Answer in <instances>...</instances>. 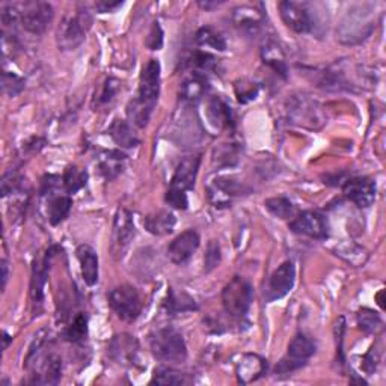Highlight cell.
<instances>
[{
  "instance_id": "cell-1",
  "label": "cell",
  "mask_w": 386,
  "mask_h": 386,
  "mask_svg": "<svg viewBox=\"0 0 386 386\" xmlns=\"http://www.w3.org/2000/svg\"><path fill=\"white\" fill-rule=\"evenodd\" d=\"M160 94V64L159 60L151 59L143 67L138 97L127 106V115L130 121L139 129H143L148 124L151 113L157 104Z\"/></svg>"
},
{
  "instance_id": "cell-2",
  "label": "cell",
  "mask_w": 386,
  "mask_h": 386,
  "mask_svg": "<svg viewBox=\"0 0 386 386\" xmlns=\"http://www.w3.org/2000/svg\"><path fill=\"white\" fill-rule=\"evenodd\" d=\"M150 347L162 362H183L187 358V347L181 333L174 328L155 329L150 335Z\"/></svg>"
},
{
  "instance_id": "cell-3",
  "label": "cell",
  "mask_w": 386,
  "mask_h": 386,
  "mask_svg": "<svg viewBox=\"0 0 386 386\" xmlns=\"http://www.w3.org/2000/svg\"><path fill=\"white\" fill-rule=\"evenodd\" d=\"M92 25V17L88 9L79 8L75 14L67 15L58 30V46L62 50H75L86 38Z\"/></svg>"
},
{
  "instance_id": "cell-4",
  "label": "cell",
  "mask_w": 386,
  "mask_h": 386,
  "mask_svg": "<svg viewBox=\"0 0 386 386\" xmlns=\"http://www.w3.org/2000/svg\"><path fill=\"white\" fill-rule=\"evenodd\" d=\"M254 290L246 279L236 276L222 291L224 309L229 317L243 319L252 305Z\"/></svg>"
},
{
  "instance_id": "cell-5",
  "label": "cell",
  "mask_w": 386,
  "mask_h": 386,
  "mask_svg": "<svg viewBox=\"0 0 386 386\" xmlns=\"http://www.w3.org/2000/svg\"><path fill=\"white\" fill-rule=\"evenodd\" d=\"M18 6V22L27 32L34 35L44 34L53 20V6L47 2H25Z\"/></svg>"
},
{
  "instance_id": "cell-6",
  "label": "cell",
  "mask_w": 386,
  "mask_h": 386,
  "mask_svg": "<svg viewBox=\"0 0 386 386\" xmlns=\"http://www.w3.org/2000/svg\"><path fill=\"white\" fill-rule=\"evenodd\" d=\"M109 305L121 320L134 321L142 312V299L131 285H120L109 293Z\"/></svg>"
},
{
  "instance_id": "cell-7",
  "label": "cell",
  "mask_w": 386,
  "mask_h": 386,
  "mask_svg": "<svg viewBox=\"0 0 386 386\" xmlns=\"http://www.w3.org/2000/svg\"><path fill=\"white\" fill-rule=\"evenodd\" d=\"M316 353V342L309 337L299 333L291 342L288 344V353L287 356L281 359V362L276 365L275 373L276 374H288L304 367L307 361Z\"/></svg>"
},
{
  "instance_id": "cell-8",
  "label": "cell",
  "mask_w": 386,
  "mask_h": 386,
  "mask_svg": "<svg viewBox=\"0 0 386 386\" xmlns=\"http://www.w3.org/2000/svg\"><path fill=\"white\" fill-rule=\"evenodd\" d=\"M279 13L284 23L297 34H308L314 29V8L307 2H295V0H285L279 4Z\"/></svg>"
},
{
  "instance_id": "cell-9",
  "label": "cell",
  "mask_w": 386,
  "mask_h": 386,
  "mask_svg": "<svg viewBox=\"0 0 386 386\" xmlns=\"http://www.w3.org/2000/svg\"><path fill=\"white\" fill-rule=\"evenodd\" d=\"M109 356L122 367H134L139 356V342L129 333L115 335L109 342Z\"/></svg>"
},
{
  "instance_id": "cell-10",
  "label": "cell",
  "mask_w": 386,
  "mask_h": 386,
  "mask_svg": "<svg viewBox=\"0 0 386 386\" xmlns=\"http://www.w3.org/2000/svg\"><path fill=\"white\" fill-rule=\"evenodd\" d=\"M290 229L296 234L308 236L312 238H326L329 236L328 219L317 212L300 213L290 224Z\"/></svg>"
},
{
  "instance_id": "cell-11",
  "label": "cell",
  "mask_w": 386,
  "mask_h": 386,
  "mask_svg": "<svg viewBox=\"0 0 386 386\" xmlns=\"http://www.w3.org/2000/svg\"><path fill=\"white\" fill-rule=\"evenodd\" d=\"M375 193H378V187L368 176H354L344 184V195L359 208L370 207L375 200Z\"/></svg>"
},
{
  "instance_id": "cell-12",
  "label": "cell",
  "mask_w": 386,
  "mask_h": 386,
  "mask_svg": "<svg viewBox=\"0 0 386 386\" xmlns=\"http://www.w3.org/2000/svg\"><path fill=\"white\" fill-rule=\"evenodd\" d=\"M295 279H296L295 264L291 262H285L281 264L269 279L267 300H276L287 296L295 285Z\"/></svg>"
},
{
  "instance_id": "cell-13",
  "label": "cell",
  "mask_w": 386,
  "mask_h": 386,
  "mask_svg": "<svg viewBox=\"0 0 386 386\" xmlns=\"http://www.w3.org/2000/svg\"><path fill=\"white\" fill-rule=\"evenodd\" d=\"M198 247H200V234L195 229H187L172 240L168 247V257L174 264H184Z\"/></svg>"
},
{
  "instance_id": "cell-14",
  "label": "cell",
  "mask_w": 386,
  "mask_h": 386,
  "mask_svg": "<svg viewBox=\"0 0 386 386\" xmlns=\"http://www.w3.org/2000/svg\"><path fill=\"white\" fill-rule=\"evenodd\" d=\"M200 163L201 157H198V155H191V157L183 159L174 172V176L171 180V189H176L181 192L192 191L195 186L198 169H200Z\"/></svg>"
},
{
  "instance_id": "cell-15",
  "label": "cell",
  "mask_w": 386,
  "mask_h": 386,
  "mask_svg": "<svg viewBox=\"0 0 386 386\" xmlns=\"http://www.w3.org/2000/svg\"><path fill=\"white\" fill-rule=\"evenodd\" d=\"M237 379L240 383L247 385L258 380L267 371V361H264L258 354L247 353L243 354L237 362Z\"/></svg>"
},
{
  "instance_id": "cell-16",
  "label": "cell",
  "mask_w": 386,
  "mask_h": 386,
  "mask_svg": "<svg viewBox=\"0 0 386 386\" xmlns=\"http://www.w3.org/2000/svg\"><path fill=\"white\" fill-rule=\"evenodd\" d=\"M134 234V224L131 213L125 208H120L113 221V245L118 250H122L130 245Z\"/></svg>"
},
{
  "instance_id": "cell-17",
  "label": "cell",
  "mask_w": 386,
  "mask_h": 386,
  "mask_svg": "<svg viewBox=\"0 0 386 386\" xmlns=\"http://www.w3.org/2000/svg\"><path fill=\"white\" fill-rule=\"evenodd\" d=\"M80 263V272L85 284L92 287L98 281V257L97 252L88 245H80L76 250Z\"/></svg>"
},
{
  "instance_id": "cell-18",
  "label": "cell",
  "mask_w": 386,
  "mask_h": 386,
  "mask_svg": "<svg viewBox=\"0 0 386 386\" xmlns=\"http://www.w3.org/2000/svg\"><path fill=\"white\" fill-rule=\"evenodd\" d=\"M175 216L168 210H159L143 219V226L154 236H166L174 231Z\"/></svg>"
},
{
  "instance_id": "cell-19",
  "label": "cell",
  "mask_w": 386,
  "mask_h": 386,
  "mask_svg": "<svg viewBox=\"0 0 386 386\" xmlns=\"http://www.w3.org/2000/svg\"><path fill=\"white\" fill-rule=\"evenodd\" d=\"M62 373V361L56 354H49L41 364L39 371L35 374L32 383L38 385H58Z\"/></svg>"
},
{
  "instance_id": "cell-20",
  "label": "cell",
  "mask_w": 386,
  "mask_h": 386,
  "mask_svg": "<svg viewBox=\"0 0 386 386\" xmlns=\"http://www.w3.org/2000/svg\"><path fill=\"white\" fill-rule=\"evenodd\" d=\"M236 25L243 30L246 35H257L263 26V14L257 13L254 8L242 6L234 13Z\"/></svg>"
},
{
  "instance_id": "cell-21",
  "label": "cell",
  "mask_w": 386,
  "mask_h": 386,
  "mask_svg": "<svg viewBox=\"0 0 386 386\" xmlns=\"http://www.w3.org/2000/svg\"><path fill=\"white\" fill-rule=\"evenodd\" d=\"M109 136L121 148H134L139 145V138L133 131L130 124L124 120H115L109 127Z\"/></svg>"
},
{
  "instance_id": "cell-22",
  "label": "cell",
  "mask_w": 386,
  "mask_h": 386,
  "mask_svg": "<svg viewBox=\"0 0 386 386\" xmlns=\"http://www.w3.org/2000/svg\"><path fill=\"white\" fill-rule=\"evenodd\" d=\"M207 91H208L207 77L201 75V72L193 71L192 76H189L183 82L181 97L183 100L189 103H196L205 96Z\"/></svg>"
},
{
  "instance_id": "cell-23",
  "label": "cell",
  "mask_w": 386,
  "mask_h": 386,
  "mask_svg": "<svg viewBox=\"0 0 386 386\" xmlns=\"http://www.w3.org/2000/svg\"><path fill=\"white\" fill-rule=\"evenodd\" d=\"M51 255V254H50ZM49 252L44 257L43 262H37L34 266V275H32V284H30V297L35 307L43 305L44 299V285L47 281V267H49Z\"/></svg>"
},
{
  "instance_id": "cell-24",
  "label": "cell",
  "mask_w": 386,
  "mask_h": 386,
  "mask_svg": "<svg viewBox=\"0 0 386 386\" xmlns=\"http://www.w3.org/2000/svg\"><path fill=\"white\" fill-rule=\"evenodd\" d=\"M295 104L291 106L288 110L291 112V117L297 122V124H304L309 125V127H314V122L319 121V109H317V103L311 101L307 98H296L293 101Z\"/></svg>"
},
{
  "instance_id": "cell-25",
  "label": "cell",
  "mask_w": 386,
  "mask_h": 386,
  "mask_svg": "<svg viewBox=\"0 0 386 386\" xmlns=\"http://www.w3.org/2000/svg\"><path fill=\"white\" fill-rule=\"evenodd\" d=\"M207 118H208V122H210L217 130H221L226 127V125L233 124L231 110H229V108L219 97H213L208 100Z\"/></svg>"
},
{
  "instance_id": "cell-26",
  "label": "cell",
  "mask_w": 386,
  "mask_h": 386,
  "mask_svg": "<svg viewBox=\"0 0 386 386\" xmlns=\"http://www.w3.org/2000/svg\"><path fill=\"white\" fill-rule=\"evenodd\" d=\"M208 195H210L212 201L214 204H229L233 198L238 195V184L233 180H225L219 179L213 183V186L208 189Z\"/></svg>"
},
{
  "instance_id": "cell-27",
  "label": "cell",
  "mask_w": 386,
  "mask_h": 386,
  "mask_svg": "<svg viewBox=\"0 0 386 386\" xmlns=\"http://www.w3.org/2000/svg\"><path fill=\"white\" fill-rule=\"evenodd\" d=\"M195 41L196 44L201 47H208L219 51H224L226 49V41L224 35L212 26H205L198 30L195 35Z\"/></svg>"
},
{
  "instance_id": "cell-28",
  "label": "cell",
  "mask_w": 386,
  "mask_h": 386,
  "mask_svg": "<svg viewBox=\"0 0 386 386\" xmlns=\"http://www.w3.org/2000/svg\"><path fill=\"white\" fill-rule=\"evenodd\" d=\"M124 160H125V155L118 151H109L104 155H101L100 163H98L101 174L106 176L108 180L115 179V176L122 172Z\"/></svg>"
},
{
  "instance_id": "cell-29",
  "label": "cell",
  "mask_w": 386,
  "mask_h": 386,
  "mask_svg": "<svg viewBox=\"0 0 386 386\" xmlns=\"http://www.w3.org/2000/svg\"><path fill=\"white\" fill-rule=\"evenodd\" d=\"M262 56L264 64L269 67H272L276 72H279L281 76H285L287 72V64H285V56L283 53V50L275 43H267L262 49Z\"/></svg>"
},
{
  "instance_id": "cell-30",
  "label": "cell",
  "mask_w": 386,
  "mask_h": 386,
  "mask_svg": "<svg viewBox=\"0 0 386 386\" xmlns=\"http://www.w3.org/2000/svg\"><path fill=\"white\" fill-rule=\"evenodd\" d=\"M72 201L70 196H55L49 202V221L51 225H59L70 214Z\"/></svg>"
},
{
  "instance_id": "cell-31",
  "label": "cell",
  "mask_w": 386,
  "mask_h": 386,
  "mask_svg": "<svg viewBox=\"0 0 386 386\" xmlns=\"http://www.w3.org/2000/svg\"><path fill=\"white\" fill-rule=\"evenodd\" d=\"M165 307L168 309L171 314H180V312H187V311H196L198 305L195 304V300L187 296L186 293H175L174 290L168 291V300L165 302Z\"/></svg>"
},
{
  "instance_id": "cell-32",
  "label": "cell",
  "mask_w": 386,
  "mask_h": 386,
  "mask_svg": "<svg viewBox=\"0 0 386 386\" xmlns=\"http://www.w3.org/2000/svg\"><path fill=\"white\" fill-rule=\"evenodd\" d=\"M86 181L88 172L79 169L77 166H68L64 172V176H62V183H64V187L68 193L79 192L86 186Z\"/></svg>"
},
{
  "instance_id": "cell-33",
  "label": "cell",
  "mask_w": 386,
  "mask_h": 386,
  "mask_svg": "<svg viewBox=\"0 0 386 386\" xmlns=\"http://www.w3.org/2000/svg\"><path fill=\"white\" fill-rule=\"evenodd\" d=\"M191 382L192 380L187 378V374L168 367H160L155 370L154 378L151 380V383L157 385H187Z\"/></svg>"
},
{
  "instance_id": "cell-34",
  "label": "cell",
  "mask_w": 386,
  "mask_h": 386,
  "mask_svg": "<svg viewBox=\"0 0 386 386\" xmlns=\"http://www.w3.org/2000/svg\"><path fill=\"white\" fill-rule=\"evenodd\" d=\"M358 325L365 333H378L383 328V321L378 312L364 308L358 314Z\"/></svg>"
},
{
  "instance_id": "cell-35",
  "label": "cell",
  "mask_w": 386,
  "mask_h": 386,
  "mask_svg": "<svg viewBox=\"0 0 386 386\" xmlns=\"http://www.w3.org/2000/svg\"><path fill=\"white\" fill-rule=\"evenodd\" d=\"M267 210L272 213L274 216L279 217V219H287L295 212V205L290 200L284 196H278V198H270L264 202Z\"/></svg>"
},
{
  "instance_id": "cell-36",
  "label": "cell",
  "mask_w": 386,
  "mask_h": 386,
  "mask_svg": "<svg viewBox=\"0 0 386 386\" xmlns=\"http://www.w3.org/2000/svg\"><path fill=\"white\" fill-rule=\"evenodd\" d=\"M88 333V319L85 314H77L67 329V338L72 342H79L86 337Z\"/></svg>"
},
{
  "instance_id": "cell-37",
  "label": "cell",
  "mask_w": 386,
  "mask_h": 386,
  "mask_svg": "<svg viewBox=\"0 0 386 386\" xmlns=\"http://www.w3.org/2000/svg\"><path fill=\"white\" fill-rule=\"evenodd\" d=\"M192 65L196 72H201L205 76V72L214 71L217 67V59L210 53H204V51H196L192 58Z\"/></svg>"
},
{
  "instance_id": "cell-38",
  "label": "cell",
  "mask_w": 386,
  "mask_h": 386,
  "mask_svg": "<svg viewBox=\"0 0 386 386\" xmlns=\"http://www.w3.org/2000/svg\"><path fill=\"white\" fill-rule=\"evenodd\" d=\"M222 254H221V246L216 242V240H212L207 246V252L204 257V266H205V272H212L219 264H221Z\"/></svg>"
},
{
  "instance_id": "cell-39",
  "label": "cell",
  "mask_w": 386,
  "mask_h": 386,
  "mask_svg": "<svg viewBox=\"0 0 386 386\" xmlns=\"http://www.w3.org/2000/svg\"><path fill=\"white\" fill-rule=\"evenodd\" d=\"M258 94V86L252 82L242 80L236 85V96L240 103H249L257 98Z\"/></svg>"
},
{
  "instance_id": "cell-40",
  "label": "cell",
  "mask_w": 386,
  "mask_h": 386,
  "mask_svg": "<svg viewBox=\"0 0 386 386\" xmlns=\"http://www.w3.org/2000/svg\"><path fill=\"white\" fill-rule=\"evenodd\" d=\"M4 91L8 94L9 97H15L17 94H20L25 88V82L23 79H20L18 76L13 75V72H4Z\"/></svg>"
},
{
  "instance_id": "cell-41",
  "label": "cell",
  "mask_w": 386,
  "mask_h": 386,
  "mask_svg": "<svg viewBox=\"0 0 386 386\" xmlns=\"http://www.w3.org/2000/svg\"><path fill=\"white\" fill-rule=\"evenodd\" d=\"M166 202L171 207L176 208V210H186L187 205H189V200H187V193L176 191V189H168L166 192Z\"/></svg>"
},
{
  "instance_id": "cell-42",
  "label": "cell",
  "mask_w": 386,
  "mask_h": 386,
  "mask_svg": "<svg viewBox=\"0 0 386 386\" xmlns=\"http://www.w3.org/2000/svg\"><path fill=\"white\" fill-rule=\"evenodd\" d=\"M120 89V82L117 79H109L106 83H104V88L98 97L100 104H106L113 100V97L117 96V92Z\"/></svg>"
},
{
  "instance_id": "cell-43",
  "label": "cell",
  "mask_w": 386,
  "mask_h": 386,
  "mask_svg": "<svg viewBox=\"0 0 386 386\" xmlns=\"http://www.w3.org/2000/svg\"><path fill=\"white\" fill-rule=\"evenodd\" d=\"M147 46L151 50H160L162 49V46H163V32H162V27L159 26V23H154L151 32L147 38Z\"/></svg>"
},
{
  "instance_id": "cell-44",
  "label": "cell",
  "mask_w": 386,
  "mask_h": 386,
  "mask_svg": "<svg viewBox=\"0 0 386 386\" xmlns=\"http://www.w3.org/2000/svg\"><path fill=\"white\" fill-rule=\"evenodd\" d=\"M121 6H122V2H97L96 4V9L98 13H112Z\"/></svg>"
},
{
  "instance_id": "cell-45",
  "label": "cell",
  "mask_w": 386,
  "mask_h": 386,
  "mask_svg": "<svg viewBox=\"0 0 386 386\" xmlns=\"http://www.w3.org/2000/svg\"><path fill=\"white\" fill-rule=\"evenodd\" d=\"M2 288H5L6 283H8V263L5 262V259H2Z\"/></svg>"
},
{
  "instance_id": "cell-46",
  "label": "cell",
  "mask_w": 386,
  "mask_h": 386,
  "mask_svg": "<svg viewBox=\"0 0 386 386\" xmlns=\"http://www.w3.org/2000/svg\"><path fill=\"white\" fill-rule=\"evenodd\" d=\"M11 340H13V338L9 337L6 332H4V350H6V349H8V344H9V341H11Z\"/></svg>"
}]
</instances>
